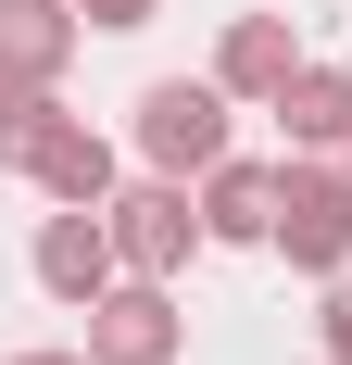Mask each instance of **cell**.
Listing matches in <instances>:
<instances>
[{
	"mask_svg": "<svg viewBox=\"0 0 352 365\" xmlns=\"http://www.w3.org/2000/svg\"><path fill=\"white\" fill-rule=\"evenodd\" d=\"M101 215H113V252H126V277H189V252L214 240L189 177H139V189H113Z\"/></svg>",
	"mask_w": 352,
	"mask_h": 365,
	"instance_id": "obj_3",
	"label": "cell"
},
{
	"mask_svg": "<svg viewBox=\"0 0 352 365\" xmlns=\"http://www.w3.org/2000/svg\"><path fill=\"white\" fill-rule=\"evenodd\" d=\"M13 365H88V353H13Z\"/></svg>",
	"mask_w": 352,
	"mask_h": 365,
	"instance_id": "obj_14",
	"label": "cell"
},
{
	"mask_svg": "<svg viewBox=\"0 0 352 365\" xmlns=\"http://www.w3.org/2000/svg\"><path fill=\"white\" fill-rule=\"evenodd\" d=\"M277 126H289V151H352V63L302 51V76L277 88Z\"/></svg>",
	"mask_w": 352,
	"mask_h": 365,
	"instance_id": "obj_10",
	"label": "cell"
},
{
	"mask_svg": "<svg viewBox=\"0 0 352 365\" xmlns=\"http://www.w3.org/2000/svg\"><path fill=\"white\" fill-rule=\"evenodd\" d=\"M51 126H63V88H13V76H0V164H38Z\"/></svg>",
	"mask_w": 352,
	"mask_h": 365,
	"instance_id": "obj_11",
	"label": "cell"
},
{
	"mask_svg": "<svg viewBox=\"0 0 352 365\" xmlns=\"http://www.w3.org/2000/svg\"><path fill=\"white\" fill-rule=\"evenodd\" d=\"M277 252L315 290L352 264V151H289L277 164Z\"/></svg>",
	"mask_w": 352,
	"mask_h": 365,
	"instance_id": "obj_1",
	"label": "cell"
},
{
	"mask_svg": "<svg viewBox=\"0 0 352 365\" xmlns=\"http://www.w3.org/2000/svg\"><path fill=\"white\" fill-rule=\"evenodd\" d=\"M76 13H88V26H101V38H126V26H151L164 0H76Z\"/></svg>",
	"mask_w": 352,
	"mask_h": 365,
	"instance_id": "obj_13",
	"label": "cell"
},
{
	"mask_svg": "<svg viewBox=\"0 0 352 365\" xmlns=\"http://www.w3.org/2000/svg\"><path fill=\"white\" fill-rule=\"evenodd\" d=\"M315 340H327V365H352V264L327 277V302H315Z\"/></svg>",
	"mask_w": 352,
	"mask_h": 365,
	"instance_id": "obj_12",
	"label": "cell"
},
{
	"mask_svg": "<svg viewBox=\"0 0 352 365\" xmlns=\"http://www.w3.org/2000/svg\"><path fill=\"white\" fill-rule=\"evenodd\" d=\"M227 88L214 76H151L139 101H126V139H139L151 177H202V164H227Z\"/></svg>",
	"mask_w": 352,
	"mask_h": 365,
	"instance_id": "obj_2",
	"label": "cell"
},
{
	"mask_svg": "<svg viewBox=\"0 0 352 365\" xmlns=\"http://www.w3.org/2000/svg\"><path fill=\"white\" fill-rule=\"evenodd\" d=\"M302 76V38H289V13H227V38H214V88L239 113H277V88Z\"/></svg>",
	"mask_w": 352,
	"mask_h": 365,
	"instance_id": "obj_6",
	"label": "cell"
},
{
	"mask_svg": "<svg viewBox=\"0 0 352 365\" xmlns=\"http://www.w3.org/2000/svg\"><path fill=\"white\" fill-rule=\"evenodd\" d=\"M76 38H88L76 0H0V76H13V88H63Z\"/></svg>",
	"mask_w": 352,
	"mask_h": 365,
	"instance_id": "obj_7",
	"label": "cell"
},
{
	"mask_svg": "<svg viewBox=\"0 0 352 365\" xmlns=\"http://www.w3.org/2000/svg\"><path fill=\"white\" fill-rule=\"evenodd\" d=\"M26 177H38V202H113V189H126V164H113V139L88 126V113H63V126L38 139Z\"/></svg>",
	"mask_w": 352,
	"mask_h": 365,
	"instance_id": "obj_9",
	"label": "cell"
},
{
	"mask_svg": "<svg viewBox=\"0 0 352 365\" xmlns=\"http://www.w3.org/2000/svg\"><path fill=\"white\" fill-rule=\"evenodd\" d=\"M189 353V315H176V277H113L88 302V365H176Z\"/></svg>",
	"mask_w": 352,
	"mask_h": 365,
	"instance_id": "obj_4",
	"label": "cell"
},
{
	"mask_svg": "<svg viewBox=\"0 0 352 365\" xmlns=\"http://www.w3.org/2000/svg\"><path fill=\"white\" fill-rule=\"evenodd\" d=\"M202 227L227 252H277V164H202Z\"/></svg>",
	"mask_w": 352,
	"mask_h": 365,
	"instance_id": "obj_8",
	"label": "cell"
},
{
	"mask_svg": "<svg viewBox=\"0 0 352 365\" xmlns=\"http://www.w3.org/2000/svg\"><path fill=\"white\" fill-rule=\"evenodd\" d=\"M26 264H38V290H51V302H76V315H88V302L126 277V252H113V215H101V202H51Z\"/></svg>",
	"mask_w": 352,
	"mask_h": 365,
	"instance_id": "obj_5",
	"label": "cell"
}]
</instances>
